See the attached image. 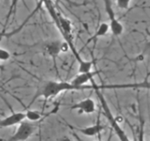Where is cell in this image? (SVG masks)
Listing matches in <instances>:
<instances>
[{
  "instance_id": "obj_1",
  "label": "cell",
  "mask_w": 150,
  "mask_h": 141,
  "mask_svg": "<svg viewBox=\"0 0 150 141\" xmlns=\"http://www.w3.org/2000/svg\"><path fill=\"white\" fill-rule=\"evenodd\" d=\"M93 85H94L93 90L96 92L98 100H100V105H101L102 109H103V112H104V115L107 118V120H109L110 124L112 125V129H114V131L115 132L116 135L118 136L119 139L122 140V141H128L129 140L128 136H127V135L125 134V132L123 131V129H122L121 127L119 126L118 122L116 121L114 115L112 114V111L110 109L109 105H108V103H107V102L105 100L104 96H103L102 94L100 93V89H102V88H124V84L123 85H112V86H100V85H98L96 82H94Z\"/></svg>"
},
{
  "instance_id": "obj_2",
  "label": "cell",
  "mask_w": 150,
  "mask_h": 141,
  "mask_svg": "<svg viewBox=\"0 0 150 141\" xmlns=\"http://www.w3.org/2000/svg\"><path fill=\"white\" fill-rule=\"evenodd\" d=\"M73 87L70 82L65 81H47L44 82L41 86L38 88L34 97L32 98L30 105H32L38 98H44L45 100L56 97L58 94L65 91H72Z\"/></svg>"
},
{
  "instance_id": "obj_3",
  "label": "cell",
  "mask_w": 150,
  "mask_h": 141,
  "mask_svg": "<svg viewBox=\"0 0 150 141\" xmlns=\"http://www.w3.org/2000/svg\"><path fill=\"white\" fill-rule=\"evenodd\" d=\"M103 5H104V9L109 18V24L111 26V31L112 35L115 37H119L124 32V26L122 23L116 18L115 11L112 8V3L111 0H102Z\"/></svg>"
},
{
  "instance_id": "obj_4",
  "label": "cell",
  "mask_w": 150,
  "mask_h": 141,
  "mask_svg": "<svg viewBox=\"0 0 150 141\" xmlns=\"http://www.w3.org/2000/svg\"><path fill=\"white\" fill-rule=\"evenodd\" d=\"M36 130V126L34 123H32L29 120L25 121L23 120L20 124H19L16 132L12 135L8 140L11 141H25L29 139L30 136L34 134Z\"/></svg>"
},
{
  "instance_id": "obj_5",
  "label": "cell",
  "mask_w": 150,
  "mask_h": 141,
  "mask_svg": "<svg viewBox=\"0 0 150 141\" xmlns=\"http://www.w3.org/2000/svg\"><path fill=\"white\" fill-rule=\"evenodd\" d=\"M69 49V46L68 42L66 41L61 40H54L49 42H47L44 46L45 53L48 55L50 58H53L54 61H55L56 58L59 56L61 52H67Z\"/></svg>"
},
{
  "instance_id": "obj_6",
  "label": "cell",
  "mask_w": 150,
  "mask_h": 141,
  "mask_svg": "<svg viewBox=\"0 0 150 141\" xmlns=\"http://www.w3.org/2000/svg\"><path fill=\"white\" fill-rule=\"evenodd\" d=\"M98 73H100L98 70H90V72L87 73H79L70 81V83L73 86V90H83L82 86L94 81V77Z\"/></svg>"
},
{
  "instance_id": "obj_7",
  "label": "cell",
  "mask_w": 150,
  "mask_h": 141,
  "mask_svg": "<svg viewBox=\"0 0 150 141\" xmlns=\"http://www.w3.org/2000/svg\"><path fill=\"white\" fill-rule=\"evenodd\" d=\"M71 110H76L78 114H93L96 111V103L91 98L83 99L80 102L74 103L73 105L70 106Z\"/></svg>"
},
{
  "instance_id": "obj_8",
  "label": "cell",
  "mask_w": 150,
  "mask_h": 141,
  "mask_svg": "<svg viewBox=\"0 0 150 141\" xmlns=\"http://www.w3.org/2000/svg\"><path fill=\"white\" fill-rule=\"evenodd\" d=\"M25 119V112H14L11 115L0 120V128H6V127L19 125Z\"/></svg>"
},
{
  "instance_id": "obj_9",
  "label": "cell",
  "mask_w": 150,
  "mask_h": 141,
  "mask_svg": "<svg viewBox=\"0 0 150 141\" xmlns=\"http://www.w3.org/2000/svg\"><path fill=\"white\" fill-rule=\"evenodd\" d=\"M105 126H103L100 121V118H98L97 122L94 125L91 126H87V127H83V128H77L76 130L80 133H82L83 135L86 136H96L98 135H100L101 132L104 130Z\"/></svg>"
},
{
  "instance_id": "obj_10",
  "label": "cell",
  "mask_w": 150,
  "mask_h": 141,
  "mask_svg": "<svg viewBox=\"0 0 150 141\" xmlns=\"http://www.w3.org/2000/svg\"><path fill=\"white\" fill-rule=\"evenodd\" d=\"M111 30V26H110V24L109 23H106V22H103L101 23L100 26H98V29L96 30L95 34L93 36H91L90 38H88L87 41L86 42V45L89 44L90 42L92 41H95L98 39H100L101 37H104L105 35H107L109 31Z\"/></svg>"
},
{
  "instance_id": "obj_11",
  "label": "cell",
  "mask_w": 150,
  "mask_h": 141,
  "mask_svg": "<svg viewBox=\"0 0 150 141\" xmlns=\"http://www.w3.org/2000/svg\"><path fill=\"white\" fill-rule=\"evenodd\" d=\"M25 116H26V120L29 121H38L41 119V113H40L39 111L36 110H30L28 109L25 112Z\"/></svg>"
},
{
  "instance_id": "obj_12",
  "label": "cell",
  "mask_w": 150,
  "mask_h": 141,
  "mask_svg": "<svg viewBox=\"0 0 150 141\" xmlns=\"http://www.w3.org/2000/svg\"><path fill=\"white\" fill-rule=\"evenodd\" d=\"M131 0H116V5L120 9H128L130 6Z\"/></svg>"
},
{
  "instance_id": "obj_13",
  "label": "cell",
  "mask_w": 150,
  "mask_h": 141,
  "mask_svg": "<svg viewBox=\"0 0 150 141\" xmlns=\"http://www.w3.org/2000/svg\"><path fill=\"white\" fill-rule=\"evenodd\" d=\"M9 58H11V53L6 49L0 48V60L6 61V60L9 59Z\"/></svg>"
},
{
  "instance_id": "obj_14",
  "label": "cell",
  "mask_w": 150,
  "mask_h": 141,
  "mask_svg": "<svg viewBox=\"0 0 150 141\" xmlns=\"http://www.w3.org/2000/svg\"><path fill=\"white\" fill-rule=\"evenodd\" d=\"M45 1H46V0H39V2H38V6H37V8H36V11L41 6V4H43Z\"/></svg>"
},
{
  "instance_id": "obj_15",
  "label": "cell",
  "mask_w": 150,
  "mask_h": 141,
  "mask_svg": "<svg viewBox=\"0 0 150 141\" xmlns=\"http://www.w3.org/2000/svg\"><path fill=\"white\" fill-rule=\"evenodd\" d=\"M149 47H150V42H149V46L147 47V48H149Z\"/></svg>"
},
{
  "instance_id": "obj_16",
  "label": "cell",
  "mask_w": 150,
  "mask_h": 141,
  "mask_svg": "<svg viewBox=\"0 0 150 141\" xmlns=\"http://www.w3.org/2000/svg\"></svg>"
}]
</instances>
